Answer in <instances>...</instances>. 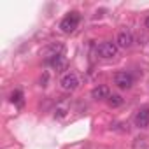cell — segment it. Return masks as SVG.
<instances>
[{
	"label": "cell",
	"instance_id": "6da1fadb",
	"mask_svg": "<svg viewBox=\"0 0 149 149\" xmlns=\"http://www.w3.org/2000/svg\"><path fill=\"white\" fill-rule=\"evenodd\" d=\"M77 25H79V13H68L63 19H61V23H60V28H61V32H65V33H72L74 30L77 28Z\"/></svg>",
	"mask_w": 149,
	"mask_h": 149
},
{
	"label": "cell",
	"instance_id": "7a4b0ae2",
	"mask_svg": "<svg viewBox=\"0 0 149 149\" xmlns=\"http://www.w3.org/2000/svg\"><path fill=\"white\" fill-rule=\"evenodd\" d=\"M114 84L121 90H130L133 86V77L128 72H118L114 76Z\"/></svg>",
	"mask_w": 149,
	"mask_h": 149
},
{
	"label": "cell",
	"instance_id": "3957f363",
	"mask_svg": "<svg viewBox=\"0 0 149 149\" xmlns=\"http://www.w3.org/2000/svg\"><path fill=\"white\" fill-rule=\"evenodd\" d=\"M60 84H61V88H63L65 91H74V90L79 86V77H77L74 72H68V74H65V76L61 77Z\"/></svg>",
	"mask_w": 149,
	"mask_h": 149
},
{
	"label": "cell",
	"instance_id": "277c9868",
	"mask_svg": "<svg viewBox=\"0 0 149 149\" xmlns=\"http://www.w3.org/2000/svg\"><path fill=\"white\" fill-rule=\"evenodd\" d=\"M98 54L104 58V60H111V58H114L116 54H118V46L114 44V42H102L100 46H98Z\"/></svg>",
	"mask_w": 149,
	"mask_h": 149
},
{
	"label": "cell",
	"instance_id": "5b68a950",
	"mask_svg": "<svg viewBox=\"0 0 149 149\" xmlns=\"http://www.w3.org/2000/svg\"><path fill=\"white\" fill-rule=\"evenodd\" d=\"M132 44H133V35H132V32L121 30V32L118 33V37H116V46H118V47H123V49H128V47H132Z\"/></svg>",
	"mask_w": 149,
	"mask_h": 149
},
{
	"label": "cell",
	"instance_id": "8992f818",
	"mask_svg": "<svg viewBox=\"0 0 149 149\" xmlns=\"http://www.w3.org/2000/svg\"><path fill=\"white\" fill-rule=\"evenodd\" d=\"M135 126L147 128L149 126V107H142L135 116Z\"/></svg>",
	"mask_w": 149,
	"mask_h": 149
},
{
	"label": "cell",
	"instance_id": "52a82bcc",
	"mask_svg": "<svg viewBox=\"0 0 149 149\" xmlns=\"http://www.w3.org/2000/svg\"><path fill=\"white\" fill-rule=\"evenodd\" d=\"M91 97H93L95 100H105V98L111 97V90H109V86H105V84H98V86H95V88L91 90Z\"/></svg>",
	"mask_w": 149,
	"mask_h": 149
},
{
	"label": "cell",
	"instance_id": "ba28073f",
	"mask_svg": "<svg viewBox=\"0 0 149 149\" xmlns=\"http://www.w3.org/2000/svg\"><path fill=\"white\" fill-rule=\"evenodd\" d=\"M11 102H13V104H18V105H23V93H21L19 90L13 91V93H11Z\"/></svg>",
	"mask_w": 149,
	"mask_h": 149
},
{
	"label": "cell",
	"instance_id": "9c48e42d",
	"mask_svg": "<svg viewBox=\"0 0 149 149\" xmlns=\"http://www.w3.org/2000/svg\"><path fill=\"white\" fill-rule=\"evenodd\" d=\"M107 102H109V105H111V107H119V105L123 104V98H121L119 95H112V97H109V98H107Z\"/></svg>",
	"mask_w": 149,
	"mask_h": 149
},
{
	"label": "cell",
	"instance_id": "30bf717a",
	"mask_svg": "<svg viewBox=\"0 0 149 149\" xmlns=\"http://www.w3.org/2000/svg\"><path fill=\"white\" fill-rule=\"evenodd\" d=\"M133 149H146V139H144V137H142V139H137Z\"/></svg>",
	"mask_w": 149,
	"mask_h": 149
},
{
	"label": "cell",
	"instance_id": "8fae6325",
	"mask_svg": "<svg viewBox=\"0 0 149 149\" xmlns=\"http://www.w3.org/2000/svg\"><path fill=\"white\" fill-rule=\"evenodd\" d=\"M65 114H67V109H65V107H58V109H56V114H54V116H56V118H63Z\"/></svg>",
	"mask_w": 149,
	"mask_h": 149
},
{
	"label": "cell",
	"instance_id": "7c38bea8",
	"mask_svg": "<svg viewBox=\"0 0 149 149\" xmlns=\"http://www.w3.org/2000/svg\"><path fill=\"white\" fill-rule=\"evenodd\" d=\"M146 26H147V28H149V16H147V18H146Z\"/></svg>",
	"mask_w": 149,
	"mask_h": 149
}]
</instances>
